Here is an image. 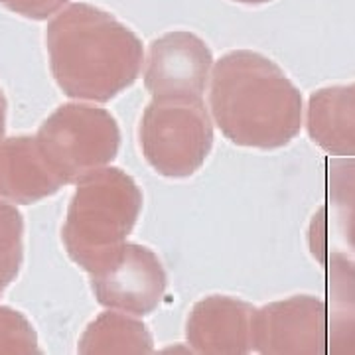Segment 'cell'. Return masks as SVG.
Here are the masks:
<instances>
[{"label": "cell", "instance_id": "cell-4", "mask_svg": "<svg viewBox=\"0 0 355 355\" xmlns=\"http://www.w3.org/2000/svg\"><path fill=\"white\" fill-rule=\"evenodd\" d=\"M214 146V121L202 97H154L140 121L146 162L166 178H188Z\"/></svg>", "mask_w": 355, "mask_h": 355}, {"label": "cell", "instance_id": "cell-8", "mask_svg": "<svg viewBox=\"0 0 355 355\" xmlns=\"http://www.w3.org/2000/svg\"><path fill=\"white\" fill-rule=\"evenodd\" d=\"M65 186L46 162L36 137H12L0 142V198L36 203Z\"/></svg>", "mask_w": 355, "mask_h": 355}, {"label": "cell", "instance_id": "cell-11", "mask_svg": "<svg viewBox=\"0 0 355 355\" xmlns=\"http://www.w3.org/2000/svg\"><path fill=\"white\" fill-rule=\"evenodd\" d=\"M24 261V219L10 203L0 202V296L16 280Z\"/></svg>", "mask_w": 355, "mask_h": 355}, {"label": "cell", "instance_id": "cell-13", "mask_svg": "<svg viewBox=\"0 0 355 355\" xmlns=\"http://www.w3.org/2000/svg\"><path fill=\"white\" fill-rule=\"evenodd\" d=\"M67 0H0L4 8L30 20H48L51 14L60 12Z\"/></svg>", "mask_w": 355, "mask_h": 355}, {"label": "cell", "instance_id": "cell-6", "mask_svg": "<svg viewBox=\"0 0 355 355\" xmlns=\"http://www.w3.org/2000/svg\"><path fill=\"white\" fill-rule=\"evenodd\" d=\"M89 275L99 304L132 316L153 314L168 288L160 259L139 243L125 241Z\"/></svg>", "mask_w": 355, "mask_h": 355}, {"label": "cell", "instance_id": "cell-1", "mask_svg": "<svg viewBox=\"0 0 355 355\" xmlns=\"http://www.w3.org/2000/svg\"><path fill=\"white\" fill-rule=\"evenodd\" d=\"M46 46L60 89L83 101L114 99L139 79L144 62L139 36L87 2H76L51 20Z\"/></svg>", "mask_w": 355, "mask_h": 355}, {"label": "cell", "instance_id": "cell-5", "mask_svg": "<svg viewBox=\"0 0 355 355\" xmlns=\"http://www.w3.org/2000/svg\"><path fill=\"white\" fill-rule=\"evenodd\" d=\"M36 140L46 162L64 184H77L116 158L121 128L107 109L69 103L42 123Z\"/></svg>", "mask_w": 355, "mask_h": 355}, {"label": "cell", "instance_id": "cell-12", "mask_svg": "<svg viewBox=\"0 0 355 355\" xmlns=\"http://www.w3.org/2000/svg\"><path fill=\"white\" fill-rule=\"evenodd\" d=\"M0 354H42L32 324L8 306H0Z\"/></svg>", "mask_w": 355, "mask_h": 355}, {"label": "cell", "instance_id": "cell-2", "mask_svg": "<svg viewBox=\"0 0 355 355\" xmlns=\"http://www.w3.org/2000/svg\"><path fill=\"white\" fill-rule=\"evenodd\" d=\"M209 77L211 114L231 142L268 146L291 130L292 95L261 55L231 51L217 62Z\"/></svg>", "mask_w": 355, "mask_h": 355}, {"label": "cell", "instance_id": "cell-9", "mask_svg": "<svg viewBox=\"0 0 355 355\" xmlns=\"http://www.w3.org/2000/svg\"><path fill=\"white\" fill-rule=\"evenodd\" d=\"M249 306L229 296H207L191 308L186 338L193 352L203 355L247 352Z\"/></svg>", "mask_w": 355, "mask_h": 355}, {"label": "cell", "instance_id": "cell-15", "mask_svg": "<svg viewBox=\"0 0 355 355\" xmlns=\"http://www.w3.org/2000/svg\"><path fill=\"white\" fill-rule=\"evenodd\" d=\"M237 2H249V4H257V2H266V0H237Z\"/></svg>", "mask_w": 355, "mask_h": 355}, {"label": "cell", "instance_id": "cell-7", "mask_svg": "<svg viewBox=\"0 0 355 355\" xmlns=\"http://www.w3.org/2000/svg\"><path fill=\"white\" fill-rule=\"evenodd\" d=\"M214 55L191 32H168L154 40L144 65V87L153 97H202Z\"/></svg>", "mask_w": 355, "mask_h": 355}, {"label": "cell", "instance_id": "cell-10", "mask_svg": "<svg viewBox=\"0 0 355 355\" xmlns=\"http://www.w3.org/2000/svg\"><path fill=\"white\" fill-rule=\"evenodd\" d=\"M77 352L83 355H148L154 352L153 334L127 312H103L89 324Z\"/></svg>", "mask_w": 355, "mask_h": 355}, {"label": "cell", "instance_id": "cell-14", "mask_svg": "<svg viewBox=\"0 0 355 355\" xmlns=\"http://www.w3.org/2000/svg\"><path fill=\"white\" fill-rule=\"evenodd\" d=\"M4 130H6V97L0 87V139L4 137Z\"/></svg>", "mask_w": 355, "mask_h": 355}, {"label": "cell", "instance_id": "cell-3", "mask_svg": "<svg viewBox=\"0 0 355 355\" xmlns=\"http://www.w3.org/2000/svg\"><path fill=\"white\" fill-rule=\"evenodd\" d=\"M142 191L121 168H101L77 182L62 241L69 259L93 272L119 249L139 221Z\"/></svg>", "mask_w": 355, "mask_h": 355}]
</instances>
